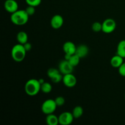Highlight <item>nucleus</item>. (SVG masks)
Segmentation results:
<instances>
[{"mask_svg": "<svg viewBox=\"0 0 125 125\" xmlns=\"http://www.w3.org/2000/svg\"><path fill=\"white\" fill-rule=\"evenodd\" d=\"M29 16L24 10H17L11 13L10 20L13 24L17 26H23L26 24L29 20Z\"/></svg>", "mask_w": 125, "mask_h": 125, "instance_id": "1", "label": "nucleus"}, {"mask_svg": "<svg viewBox=\"0 0 125 125\" xmlns=\"http://www.w3.org/2000/svg\"><path fill=\"white\" fill-rule=\"evenodd\" d=\"M24 91L27 95L31 96L37 95L41 91V84L39 79H29L24 85Z\"/></svg>", "mask_w": 125, "mask_h": 125, "instance_id": "2", "label": "nucleus"}, {"mask_svg": "<svg viewBox=\"0 0 125 125\" xmlns=\"http://www.w3.org/2000/svg\"><path fill=\"white\" fill-rule=\"evenodd\" d=\"M27 51L21 44H16L11 50V56L14 61L17 62H22L24 59Z\"/></svg>", "mask_w": 125, "mask_h": 125, "instance_id": "3", "label": "nucleus"}, {"mask_svg": "<svg viewBox=\"0 0 125 125\" xmlns=\"http://www.w3.org/2000/svg\"><path fill=\"white\" fill-rule=\"evenodd\" d=\"M57 106L54 100L48 99L42 103L41 106L42 112L45 115L54 114L56 111Z\"/></svg>", "mask_w": 125, "mask_h": 125, "instance_id": "4", "label": "nucleus"}, {"mask_svg": "<svg viewBox=\"0 0 125 125\" xmlns=\"http://www.w3.org/2000/svg\"><path fill=\"white\" fill-rule=\"evenodd\" d=\"M47 76L52 83L57 84L62 81L63 75L61 73L59 70L55 68H50L47 71Z\"/></svg>", "mask_w": 125, "mask_h": 125, "instance_id": "5", "label": "nucleus"}, {"mask_svg": "<svg viewBox=\"0 0 125 125\" xmlns=\"http://www.w3.org/2000/svg\"><path fill=\"white\" fill-rule=\"evenodd\" d=\"M117 24L112 18H107L102 23V31L105 34H111L116 29Z\"/></svg>", "mask_w": 125, "mask_h": 125, "instance_id": "6", "label": "nucleus"}, {"mask_svg": "<svg viewBox=\"0 0 125 125\" xmlns=\"http://www.w3.org/2000/svg\"><path fill=\"white\" fill-rule=\"evenodd\" d=\"M72 112H63L59 116V123L61 125H70L74 119Z\"/></svg>", "mask_w": 125, "mask_h": 125, "instance_id": "7", "label": "nucleus"}, {"mask_svg": "<svg viewBox=\"0 0 125 125\" xmlns=\"http://www.w3.org/2000/svg\"><path fill=\"white\" fill-rule=\"evenodd\" d=\"M59 70L63 75L68 73H73L74 67L72 65L69 61L64 59L62 60L59 63Z\"/></svg>", "mask_w": 125, "mask_h": 125, "instance_id": "8", "label": "nucleus"}, {"mask_svg": "<svg viewBox=\"0 0 125 125\" xmlns=\"http://www.w3.org/2000/svg\"><path fill=\"white\" fill-rule=\"evenodd\" d=\"M62 83L67 87L72 88L74 87L76 84L77 79L73 73H68L63 75Z\"/></svg>", "mask_w": 125, "mask_h": 125, "instance_id": "9", "label": "nucleus"}, {"mask_svg": "<svg viewBox=\"0 0 125 125\" xmlns=\"http://www.w3.org/2000/svg\"><path fill=\"white\" fill-rule=\"evenodd\" d=\"M63 18L61 15H54L51 19V26L54 29H59L63 26Z\"/></svg>", "mask_w": 125, "mask_h": 125, "instance_id": "10", "label": "nucleus"}, {"mask_svg": "<svg viewBox=\"0 0 125 125\" xmlns=\"http://www.w3.org/2000/svg\"><path fill=\"white\" fill-rule=\"evenodd\" d=\"M4 7L5 10L10 14L18 10V2L15 0H6Z\"/></svg>", "mask_w": 125, "mask_h": 125, "instance_id": "11", "label": "nucleus"}, {"mask_svg": "<svg viewBox=\"0 0 125 125\" xmlns=\"http://www.w3.org/2000/svg\"><path fill=\"white\" fill-rule=\"evenodd\" d=\"M89 52V47L86 45L81 44V45H78L76 46V50L75 54L78 55L81 59L84 58L88 55Z\"/></svg>", "mask_w": 125, "mask_h": 125, "instance_id": "12", "label": "nucleus"}, {"mask_svg": "<svg viewBox=\"0 0 125 125\" xmlns=\"http://www.w3.org/2000/svg\"><path fill=\"white\" fill-rule=\"evenodd\" d=\"M76 50V46L72 42L67 41L63 43V50L65 54L73 55L75 54Z\"/></svg>", "mask_w": 125, "mask_h": 125, "instance_id": "13", "label": "nucleus"}, {"mask_svg": "<svg viewBox=\"0 0 125 125\" xmlns=\"http://www.w3.org/2000/svg\"><path fill=\"white\" fill-rule=\"evenodd\" d=\"M124 62V58H123L122 57H121L119 55L117 54L114 56L113 57L111 58V61H110V63H111V66L114 68H118L120 67V66L122 64V63Z\"/></svg>", "mask_w": 125, "mask_h": 125, "instance_id": "14", "label": "nucleus"}, {"mask_svg": "<svg viewBox=\"0 0 125 125\" xmlns=\"http://www.w3.org/2000/svg\"><path fill=\"white\" fill-rule=\"evenodd\" d=\"M46 122L48 125H57L59 123V117L54 114L46 115Z\"/></svg>", "mask_w": 125, "mask_h": 125, "instance_id": "15", "label": "nucleus"}, {"mask_svg": "<svg viewBox=\"0 0 125 125\" xmlns=\"http://www.w3.org/2000/svg\"><path fill=\"white\" fill-rule=\"evenodd\" d=\"M17 40L18 43L24 45L28 42V35L24 31H20L17 35Z\"/></svg>", "mask_w": 125, "mask_h": 125, "instance_id": "16", "label": "nucleus"}, {"mask_svg": "<svg viewBox=\"0 0 125 125\" xmlns=\"http://www.w3.org/2000/svg\"><path fill=\"white\" fill-rule=\"evenodd\" d=\"M117 54L125 58V40H122L118 43L117 47Z\"/></svg>", "mask_w": 125, "mask_h": 125, "instance_id": "17", "label": "nucleus"}, {"mask_svg": "<svg viewBox=\"0 0 125 125\" xmlns=\"http://www.w3.org/2000/svg\"><path fill=\"white\" fill-rule=\"evenodd\" d=\"M72 113L74 118H79L81 117H82V115H83L84 109L81 106H76L72 110Z\"/></svg>", "mask_w": 125, "mask_h": 125, "instance_id": "18", "label": "nucleus"}, {"mask_svg": "<svg viewBox=\"0 0 125 125\" xmlns=\"http://www.w3.org/2000/svg\"><path fill=\"white\" fill-rule=\"evenodd\" d=\"M52 85L48 82H44L41 84V91L44 94H49L52 91Z\"/></svg>", "mask_w": 125, "mask_h": 125, "instance_id": "19", "label": "nucleus"}, {"mask_svg": "<svg viewBox=\"0 0 125 125\" xmlns=\"http://www.w3.org/2000/svg\"><path fill=\"white\" fill-rule=\"evenodd\" d=\"M81 59L78 55H76V54H74L71 56L70 58L69 59V60H68V61H69V62L72 64V65L74 67L79 64Z\"/></svg>", "mask_w": 125, "mask_h": 125, "instance_id": "20", "label": "nucleus"}, {"mask_svg": "<svg viewBox=\"0 0 125 125\" xmlns=\"http://www.w3.org/2000/svg\"><path fill=\"white\" fill-rule=\"evenodd\" d=\"M92 29L95 32L102 31V23L98 21L94 22L92 25Z\"/></svg>", "mask_w": 125, "mask_h": 125, "instance_id": "21", "label": "nucleus"}, {"mask_svg": "<svg viewBox=\"0 0 125 125\" xmlns=\"http://www.w3.org/2000/svg\"><path fill=\"white\" fill-rule=\"evenodd\" d=\"M54 100L56 104H57V107H61V106H63V105L65 104V98L63 97V96H61L56 97Z\"/></svg>", "mask_w": 125, "mask_h": 125, "instance_id": "22", "label": "nucleus"}, {"mask_svg": "<svg viewBox=\"0 0 125 125\" xmlns=\"http://www.w3.org/2000/svg\"><path fill=\"white\" fill-rule=\"evenodd\" d=\"M28 6H32L37 7L41 4L42 0H25Z\"/></svg>", "mask_w": 125, "mask_h": 125, "instance_id": "23", "label": "nucleus"}, {"mask_svg": "<svg viewBox=\"0 0 125 125\" xmlns=\"http://www.w3.org/2000/svg\"><path fill=\"white\" fill-rule=\"evenodd\" d=\"M25 10L26 12V13H28V15L30 17V16L33 15L35 13V7H34V6H28V7L25 9Z\"/></svg>", "mask_w": 125, "mask_h": 125, "instance_id": "24", "label": "nucleus"}, {"mask_svg": "<svg viewBox=\"0 0 125 125\" xmlns=\"http://www.w3.org/2000/svg\"><path fill=\"white\" fill-rule=\"evenodd\" d=\"M118 73L122 76L125 77V62H123L118 68Z\"/></svg>", "mask_w": 125, "mask_h": 125, "instance_id": "25", "label": "nucleus"}, {"mask_svg": "<svg viewBox=\"0 0 125 125\" xmlns=\"http://www.w3.org/2000/svg\"><path fill=\"white\" fill-rule=\"evenodd\" d=\"M23 45V46H24V49H25L26 51L27 52H28V51H29L31 50L32 45H31V44L29 42H28L26 43H24V45Z\"/></svg>", "mask_w": 125, "mask_h": 125, "instance_id": "26", "label": "nucleus"}, {"mask_svg": "<svg viewBox=\"0 0 125 125\" xmlns=\"http://www.w3.org/2000/svg\"></svg>", "mask_w": 125, "mask_h": 125, "instance_id": "27", "label": "nucleus"}]
</instances>
